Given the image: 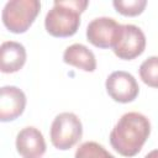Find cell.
<instances>
[{"mask_svg":"<svg viewBox=\"0 0 158 158\" xmlns=\"http://www.w3.org/2000/svg\"><path fill=\"white\" fill-rule=\"evenodd\" d=\"M146 48V36L136 25H122L121 32L112 51L120 59L131 60L143 53Z\"/></svg>","mask_w":158,"mask_h":158,"instance_id":"obj_6","label":"cell"},{"mask_svg":"<svg viewBox=\"0 0 158 158\" xmlns=\"http://www.w3.org/2000/svg\"><path fill=\"white\" fill-rule=\"evenodd\" d=\"M105 88L109 96L121 104L133 101L139 93L137 80L132 74L125 70L112 72L105 81Z\"/></svg>","mask_w":158,"mask_h":158,"instance_id":"obj_7","label":"cell"},{"mask_svg":"<svg viewBox=\"0 0 158 158\" xmlns=\"http://www.w3.org/2000/svg\"><path fill=\"white\" fill-rule=\"evenodd\" d=\"M121 26L112 17H96L86 27V38L98 48H114L120 36Z\"/></svg>","mask_w":158,"mask_h":158,"instance_id":"obj_5","label":"cell"},{"mask_svg":"<svg viewBox=\"0 0 158 158\" xmlns=\"http://www.w3.org/2000/svg\"><path fill=\"white\" fill-rule=\"evenodd\" d=\"M26 106L25 93L14 85H5L0 89V121L7 122L22 115Z\"/></svg>","mask_w":158,"mask_h":158,"instance_id":"obj_8","label":"cell"},{"mask_svg":"<svg viewBox=\"0 0 158 158\" xmlns=\"http://www.w3.org/2000/svg\"><path fill=\"white\" fill-rule=\"evenodd\" d=\"M63 62L84 72H94L96 69L95 54L81 43H74L67 47L63 53Z\"/></svg>","mask_w":158,"mask_h":158,"instance_id":"obj_11","label":"cell"},{"mask_svg":"<svg viewBox=\"0 0 158 158\" xmlns=\"http://www.w3.org/2000/svg\"><path fill=\"white\" fill-rule=\"evenodd\" d=\"M16 149L22 158H41L46 152V141L42 132L27 126L16 136Z\"/></svg>","mask_w":158,"mask_h":158,"instance_id":"obj_9","label":"cell"},{"mask_svg":"<svg viewBox=\"0 0 158 158\" xmlns=\"http://www.w3.org/2000/svg\"><path fill=\"white\" fill-rule=\"evenodd\" d=\"M151 133V122L141 112L123 114L110 132L112 148L123 157H133L142 149Z\"/></svg>","mask_w":158,"mask_h":158,"instance_id":"obj_1","label":"cell"},{"mask_svg":"<svg viewBox=\"0 0 158 158\" xmlns=\"http://www.w3.org/2000/svg\"><path fill=\"white\" fill-rule=\"evenodd\" d=\"M139 77L146 85L158 89V56L148 57L142 62L139 65Z\"/></svg>","mask_w":158,"mask_h":158,"instance_id":"obj_12","label":"cell"},{"mask_svg":"<svg viewBox=\"0 0 158 158\" xmlns=\"http://www.w3.org/2000/svg\"><path fill=\"white\" fill-rule=\"evenodd\" d=\"M83 135V125L80 118L73 112L58 114L51 125V142L60 151L70 149L75 146Z\"/></svg>","mask_w":158,"mask_h":158,"instance_id":"obj_4","label":"cell"},{"mask_svg":"<svg viewBox=\"0 0 158 158\" xmlns=\"http://www.w3.org/2000/svg\"><path fill=\"white\" fill-rule=\"evenodd\" d=\"M144 158H158V149H153L144 156Z\"/></svg>","mask_w":158,"mask_h":158,"instance_id":"obj_15","label":"cell"},{"mask_svg":"<svg viewBox=\"0 0 158 158\" xmlns=\"http://www.w3.org/2000/svg\"><path fill=\"white\" fill-rule=\"evenodd\" d=\"M40 10L38 0H10L1 12L2 23L12 33H23L33 23Z\"/></svg>","mask_w":158,"mask_h":158,"instance_id":"obj_3","label":"cell"},{"mask_svg":"<svg viewBox=\"0 0 158 158\" xmlns=\"http://www.w3.org/2000/svg\"><path fill=\"white\" fill-rule=\"evenodd\" d=\"M114 7L117 12L125 16H137L144 10L147 1L146 0H114Z\"/></svg>","mask_w":158,"mask_h":158,"instance_id":"obj_14","label":"cell"},{"mask_svg":"<svg viewBox=\"0 0 158 158\" xmlns=\"http://www.w3.org/2000/svg\"><path fill=\"white\" fill-rule=\"evenodd\" d=\"M74 158H115V157L98 142L88 141L81 143L77 148Z\"/></svg>","mask_w":158,"mask_h":158,"instance_id":"obj_13","label":"cell"},{"mask_svg":"<svg viewBox=\"0 0 158 158\" xmlns=\"http://www.w3.org/2000/svg\"><path fill=\"white\" fill-rule=\"evenodd\" d=\"M86 0H56L47 12L44 27L53 37H70L80 26V14L88 6Z\"/></svg>","mask_w":158,"mask_h":158,"instance_id":"obj_2","label":"cell"},{"mask_svg":"<svg viewBox=\"0 0 158 158\" xmlns=\"http://www.w3.org/2000/svg\"><path fill=\"white\" fill-rule=\"evenodd\" d=\"M26 63L23 44L15 41L2 42L0 46V69L2 73L19 72Z\"/></svg>","mask_w":158,"mask_h":158,"instance_id":"obj_10","label":"cell"}]
</instances>
